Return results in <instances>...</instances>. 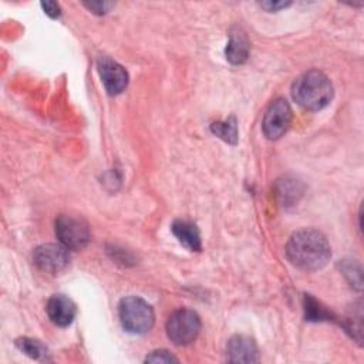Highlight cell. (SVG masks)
Masks as SVG:
<instances>
[{"label":"cell","mask_w":364,"mask_h":364,"mask_svg":"<svg viewBox=\"0 0 364 364\" xmlns=\"http://www.w3.org/2000/svg\"><path fill=\"white\" fill-rule=\"evenodd\" d=\"M286 256L290 263L301 270L321 269L331 256L327 239L317 230L304 229L296 232L287 242Z\"/></svg>","instance_id":"6da1fadb"},{"label":"cell","mask_w":364,"mask_h":364,"mask_svg":"<svg viewBox=\"0 0 364 364\" xmlns=\"http://www.w3.org/2000/svg\"><path fill=\"white\" fill-rule=\"evenodd\" d=\"M291 95L300 107L310 111H318L330 102L333 97V85L324 73L310 70L294 81Z\"/></svg>","instance_id":"7a4b0ae2"},{"label":"cell","mask_w":364,"mask_h":364,"mask_svg":"<svg viewBox=\"0 0 364 364\" xmlns=\"http://www.w3.org/2000/svg\"><path fill=\"white\" fill-rule=\"evenodd\" d=\"M118 314L122 327L134 334H145L154 326V310L141 297L128 296L119 301Z\"/></svg>","instance_id":"3957f363"},{"label":"cell","mask_w":364,"mask_h":364,"mask_svg":"<svg viewBox=\"0 0 364 364\" xmlns=\"http://www.w3.org/2000/svg\"><path fill=\"white\" fill-rule=\"evenodd\" d=\"M200 318L189 309H181L172 313L166 321V334L176 346L191 344L199 334Z\"/></svg>","instance_id":"277c9868"},{"label":"cell","mask_w":364,"mask_h":364,"mask_svg":"<svg viewBox=\"0 0 364 364\" xmlns=\"http://www.w3.org/2000/svg\"><path fill=\"white\" fill-rule=\"evenodd\" d=\"M55 235L61 245L73 250L85 247L91 239L88 225L82 219L68 215H60L55 219Z\"/></svg>","instance_id":"5b68a950"},{"label":"cell","mask_w":364,"mask_h":364,"mask_svg":"<svg viewBox=\"0 0 364 364\" xmlns=\"http://www.w3.org/2000/svg\"><path fill=\"white\" fill-rule=\"evenodd\" d=\"M291 108L284 98L274 100L264 112L262 128L269 139H279L290 127Z\"/></svg>","instance_id":"8992f818"},{"label":"cell","mask_w":364,"mask_h":364,"mask_svg":"<svg viewBox=\"0 0 364 364\" xmlns=\"http://www.w3.org/2000/svg\"><path fill=\"white\" fill-rule=\"evenodd\" d=\"M33 260L40 270L54 274L67 267L70 262V253L64 245L47 243L38 246L34 250Z\"/></svg>","instance_id":"52a82bcc"},{"label":"cell","mask_w":364,"mask_h":364,"mask_svg":"<svg viewBox=\"0 0 364 364\" xmlns=\"http://www.w3.org/2000/svg\"><path fill=\"white\" fill-rule=\"evenodd\" d=\"M97 68L108 94L115 95L125 90L128 84V74L121 64L109 57H100L97 61Z\"/></svg>","instance_id":"ba28073f"},{"label":"cell","mask_w":364,"mask_h":364,"mask_svg":"<svg viewBox=\"0 0 364 364\" xmlns=\"http://www.w3.org/2000/svg\"><path fill=\"white\" fill-rule=\"evenodd\" d=\"M228 360L233 363H256L257 347L256 343L247 336H235L229 340L226 347Z\"/></svg>","instance_id":"9c48e42d"},{"label":"cell","mask_w":364,"mask_h":364,"mask_svg":"<svg viewBox=\"0 0 364 364\" xmlns=\"http://www.w3.org/2000/svg\"><path fill=\"white\" fill-rule=\"evenodd\" d=\"M77 313L75 304L64 294H54L47 303V314L50 320L60 327L71 324Z\"/></svg>","instance_id":"30bf717a"},{"label":"cell","mask_w":364,"mask_h":364,"mask_svg":"<svg viewBox=\"0 0 364 364\" xmlns=\"http://www.w3.org/2000/svg\"><path fill=\"white\" fill-rule=\"evenodd\" d=\"M171 229L183 246L191 250H200V233L193 223L186 220H175Z\"/></svg>","instance_id":"8fae6325"},{"label":"cell","mask_w":364,"mask_h":364,"mask_svg":"<svg viewBox=\"0 0 364 364\" xmlns=\"http://www.w3.org/2000/svg\"><path fill=\"white\" fill-rule=\"evenodd\" d=\"M249 55V43L243 34L233 33L226 46V58L232 64H242L247 60Z\"/></svg>","instance_id":"7c38bea8"},{"label":"cell","mask_w":364,"mask_h":364,"mask_svg":"<svg viewBox=\"0 0 364 364\" xmlns=\"http://www.w3.org/2000/svg\"><path fill=\"white\" fill-rule=\"evenodd\" d=\"M210 129L213 134L229 144H236L237 141V127L235 118H229L225 122H215L210 125Z\"/></svg>","instance_id":"4fadbf2b"},{"label":"cell","mask_w":364,"mask_h":364,"mask_svg":"<svg viewBox=\"0 0 364 364\" xmlns=\"http://www.w3.org/2000/svg\"><path fill=\"white\" fill-rule=\"evenodd\" d=\"M16 344L23 353H26L28 357L34 360H44L47 357V348L38 340L23 337V338H18Z\"/></svg>","instance_id":"5bb4252c"},{"label":"cell","mask_w":364,"mask_h":364,"mask_svg":"<svg viewBox=\"0 0 364 364\" xmlns=\"http://www.w3.org/2000/svg\"><path fill=\"white\" fill-rule=\"evenodd\" d=\"M306 316L309 320H321L327 318L328 313L323 307H320L314 299L306 296Z\"/></svg>","instance_id":"9a60e30c"},{"label":"cell","mask_w":364,"mask_h":364,"mask_svg":"<svg viewBox=\"0 0 364 364\" xmlns=\"http://www.w3.org/2000/svg\"><path fill=\"white\" fill-rule=\"evenodd\" d=\"M146 363H176L178 358L166 350H155L145 358Z\"/></svg>","instance_id":"2e32d148"},{"label":"cell","mask_w":364,"mask_h":364,"mask_svg":"<svg viewBox=\"0 0 364 364\" xmlns=\"http://www.w3.org/2000/svg\"><path fill=\"white\" fill-rule=\"evenodd\" d=\"M84 6L88 7L92 13L105 14L112 7V3H108V1H91V3H84Z\"/></svg>","instance_id":"e0dca14e"},{"label":"cell","mask_w":364,"mask_h":364,"mask_svg":"<svg viewBox=\"0 0 364 364\" xmlns=\"http://www.w3.org/2000/svg\"><path fill=\"white\" fill-rule=\"evenodd\" d=\"M41 7L44 9V11L50 16V17H53V18H55V17H58L60 16V6L55 3V1H43L41 3Z\"/></svg>","instance_id":"ac0fdd59"},{"label":"cell","mask_w":364,"mask_h":364,"mask_svg":"<svg viewBox=\"0 0 364 364\" xmlns=\"http://www.w3.org/2000/svg\"><path fill=\"white\" fill-rule=\"evenodd\" d=\"M290 3H283V1H266V3H260V6L263 7V9H266L267 11H276V10H279V9H282V7H286V6H289Z\"/></svg>","instance_id":"d6986e66"}]
</instances>
